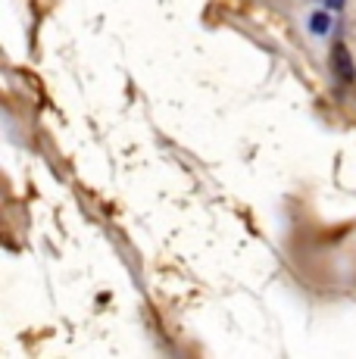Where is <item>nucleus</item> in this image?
<instances>
[{
    "label": "nucleus",
    "mask_w": 356,
    "mask_h": 359,
    "mask_svg": "<svg viewBox=\"0 0 356 359\" xmlns=\"http://www.w3.org/2000/svg\"><path fill=\"white\" fill-rule=\"evenodd\" d=\"M331 66H334V72H338L341 81H353V79H356L353 57H350V50H347L344 44H334V50H331Z\"/></svg>",
    "instance_id": "1"
},
{
    "label": "nucleus",
    "mask_w": 356,
    "mask_h": 359,
    "mask_svg": "<svg viewBox=\"0 0 356 359\" xmlns=\"http://www.w3.org/2000/svg\"><path fill=\"white\" fill-rule=\"evenodd\" d=\"M310 25H313V32H316V34H325L328 29H331V19H328V13H316Z\"/></svg>",
    "instance_id": "2"
}]
</instances>
